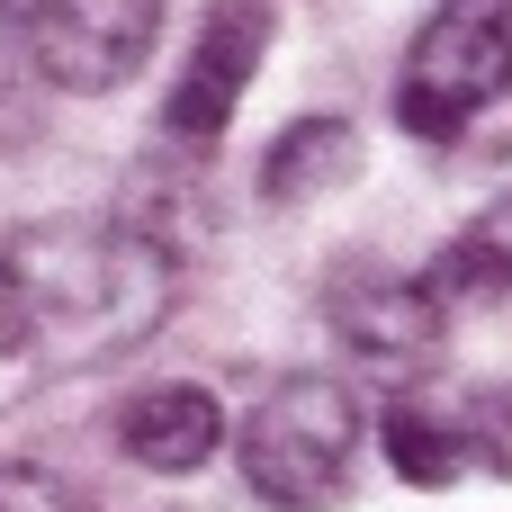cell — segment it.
I'll list each match as a JSON object with an SVG mask.
<instances>
[{
  "label": "cell",
  "mask_w": 512,
  "mask_h": 512,
  "mask_svg": "<svg viewBox=\"0 0 512 512\" xmlns=\"http://www.w3.org/2000/svg\"><path fill=\"white\" fill-rule=\"evenodd\" d=\"M512 99V0H441L396 72V117L405 135H468L486 108Z\"/></svg>",
  "instance_id": "3"
},
{
  "label": "cell",
  "mask_w": 512,
  "mask_h": 512,
  "mask_svg": "<svg viewBox=\"0 0 512 512\" xmlns=\"http://www.w3.org/2000/svg\"><path fill=\"white\" fill-rule=\"evenodd\" d=\"M360 441H369L360 396H351L342 378H315V369H306V378H279V387L252 405L234 459H243V486L270 512H333L351 495Z\"/></svg>",
  "instance_id": "2"
},
{
  "label": "cell",
  "mask_w": 512,
  "mask_h": 512,
  "mask_svg": "<svg viewBox=\"0 0 512 512\" xmlns=\"http://www.w3.org/2000/svg\"><path fill=\"white\" fill-rule=\"evenodd\" d=\"M162 9L171 0H0V36L36 81H54L72 99H99V90L144 72V54L162 36Z\"/></svg>",
  "instance_id": "4"
},
{
  "label": "cell",
  "mask_w": 512,
  "mask_h": 512,
  "mask_svg": "<svg viewBox=\"0 0 512 512\" xmlns=\"http://www.w3.org/2000/svg\"><path fill=\"white\" fill-rule=\"evenodd\" d=\"M0 512H90V504L45 468H0Z\"/></svg>",
  "instance_id": "11"
},
{
  "label": "cell",
  "mask_w": 512,
  "mask_h": 512,
  "mask_svg": "<svg viewBox=\"0 0 512 512\" xmlns=\"http://www.w3.org/2000/svg\"><path fill=\"white\" fill-rule=\"evenodd\" d=\"M423 288L459 315V306H495V297H512V189L495 198V207H477L450 243H441V261L423 270Z\"/></svg>",
  "instance_id": "9"
},
{
  "label": "cell",
  "mask_w": 512,
  "mask_h": 512,
  "mask_svg": "<svg viewBox=\"0 0 512 512\" xmlns=\"http://www.w3.org/2000/svg\"><path fill=\"white\" fill-rule=\"evenodd\" d=\"M387 459L405 486H468V477H512V387L495 378H432L405 387L378 423Z\"/></svg>",
  "instance_id": "5"
},
{
  "label": "cell",
  "mask_w": 512,
  "mask_h": 512,
  "mask_svg": "<svg viewBox=\"0 0 512 512\" xmlns=\"http://www.w3.org/2000/svg\"><path fill=\"white\" fill-rule=\"evenodd\" d=\"M117 450L153 477H189L225 450V405L207 387H144L126 414H117Z\"/></svg>",
  "instance_id": "8"
},
{
  "label": "cell",
  "mask_w": 512,
  "mask_h": 512,
  "mask_svg": "<svg viewBox=\"0 0 512 512\" xmlns=\"http://www.w3.org/2000/svg\"><path fill=\"white\" fill-rule=\"evenodd\" d=\"M180 261L135 216H45L0 243V414L162 333Z\"/></svg>",
  "instance_id": "1"
},
{
  "label": "cell",
  "mask_w": 512,
  "mask_h": 512,
  "mask_svg": "<svg viewBox=\"0 0 512 512\" xmlns=\"http://www.w3.org/2000/svg\"><path fill=\"white\" fill-rule=\"evenodd\" d=\"M270 27H279V9L270 0H216L207 18H198V45H189V63H180V81H171V99H162V135L171 144H216L225 135V117L243 108V90H252V72H261V54H270Z\"/></svg>",
  "instance_id": "6"
},
{
  "label": "cell",
  "mask_w": 512,
  "mask_h": 512,
  "mask_svg": "<svg viewBox=\"0 0 512 512\" xmlns=\"http://www.w3.org/2000/svg\"><path fill=\"white\" fill-rule=\"evenodd\" d=\"M333 324H342V342H351L369 369H423V360L441 351V333H450V306L423 288V270H414V279L360 270V279L333 288Z\"/></svg>",
  "instance_id": "7"
},
{
  "label": "cell",
  "mask_w": 512,
  "mask_h": 512,
  "mask_svg": "<svg viewBox=\"0 0 512 512\" xmlns=\"http://www.w3.org/2000/svg\"><path fill=\"white\" fill-rule=\"evenodd\" d=\"M351 162H360V135H351L342 117H297V126L270 144L261 189H270V198H324V189L351 180Z\"/></svg>",
  "instance_id": "10"
}]
</instances>
